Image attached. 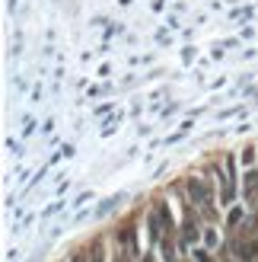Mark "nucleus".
Masks as SVG:
<instances>
[{"label": "nucleus", "mask_w": 258, "mask_h": 262, "mask_svg": "<svg viewBox=\"0 0 258 262\" xmlns=\"http://www.w3.org/2000/svg\"><path fill=\"white\" fill-rule=\"evenodd\" d=\"M188 192H191V199L211 214V192H208V186H204L201 179H188Z\"/></svg>", "instance_id": "obj_1"}, {"label": "nucleus", "mask_w": 258, "mask_h": 262, "mask_svg": "<svg viewBox=\"0 0 258 262\" xmlns=\"http://www.w3.org/2000/svg\"><path fill=\"white\" fill-rule=\"evenodd\" d=\"M195 259H198V262H211V256H208V250H195Z\"/></svg>", "instance_id": "obj_2"}, {"label": "nucleus", "mask_w": 258, "mask_h": 262, "mask_svg": "<svg viewBox=\"0 0 258 262\" xmlns=\"http://www.w3.org/2000/svg\"><path fill=\"white\" fill-rule=\"evenodd\" d=\"M93 262H102V250H96V256H93Z\"/></svg>", "instance_id": "obj_3"}, {"label": "nucleus", "mask_w": 258, "mask_h": 262, "mask_svg": "<svg viewBox=\"0 0 258 262\" xmlns=\"http://www.w3.org/2000/svg\"><path fill=\"white\" fill-rule=\"evenodd\" d=\"M76 262H83V259H76Z\"/></svg>", "instance_id": "obj_4"}]
</instances>
